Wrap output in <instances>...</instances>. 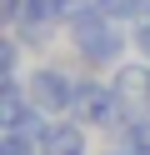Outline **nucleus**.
I'll list each match as a JSON object with an SVG mask.
<instances>
[{
  "mask_svg": "<svg viewBox=\"0 0 150 155\" xmlns=\"http://www.w3.org/2000/svg\"><path fill=\"white\" fill-rule=\"evenodd\" d=\"M75 80H80V75H70L65 65H55V60H40V65H30V70H25L30 100H35L50 120L70 115V105H75Z\"/></svg>",
  "mask_w": 150,
  "mask_h": 155,
  "instance_id": "3",
  "label": "nucleus"
},
{
  "mask_svg": "<svg viewBox=\"0 0 150 155\" xmlns=\"http://www.w3.org/2000/svg\"><path fill=\"white\" fill-rule=\"evenodd\" d=\"M55 25H60V20H20L10 35H15L25 50H50V40H55Z\"/></svg>",
  "mask_w": 150,
  "mask_h": 155,
  "instance_id": "6",
  "label": "nucleus"
},
{
  "mask_svg": "<svg viewBox=\"0 0 150 155\" xmlns=\"http://www.w3.org/2000/svg\"><path fill=\"white\" fill-rule=\"evenodd\" d=\"M95 10L110 15V20H120V25H135L140 10H145V0H95Z\"/></svg>",
  "mask_w": 150,
  "mask_h": 155,
  "instance_id": "8",
  "label": "nucleus"
},
{
  "mask_svg": "<svg viewBox=\"0 0 150 155\" xmlns=\"http://www.w3.org/2000/svg\"><path fill=\"white\" fill-rule=\"evenodd\" d=\"M50 10H55V20H60V25H75L80 15L95 10V0H50Z\"/></svg>",
  "mask_w": 150,
  "mask_h": 155,
  "instance_id": "9",
  "label": "nucleus"
},
{
  "mask_svg": "<svg viewBox=\"0 0 150 155\" xmlns=\"http://www.w3.org/2000/svg\"><path fill=\"white\" fill-rule=\"evenodd\" d=\"M20 50H25V45L5 30V40H0V75H20Z\"/></svg>",
  "mask_w": 150,
  "mask_h": 155,
  "instance_id": "10",
  "label": "nucleus"
},
{
  "mask_svg": "<svg viewBox=\"0 0 150 155\" xmlns=\"http://www.w3.org/2000/svg\"><path fill=\"white\" fill-rule=\"evenodd\" d=\"M85 150H90V130L75 120V115L50 120L45 140H40V155H85Z\"/></svg>",
  "mask_w": 150,
  "mask_h": 155,
  "instance_id": "5",
  "label": "nucleus"
},
{
  "mask_svg": "<svg viewBox=\"0 0 150 155\" xmlns=\"http://www.w3.org/2000/svg\"><path fill=\"white\" fill-rule=\"evenodd\" d=\"M130 40H135V50L150 60V20H135V30H130Z\"/></svg>",
  "mask_w": 150,
  "mask_h": 155,
  "instance_id": "12",
  "label": "nucleus"
},
{
  "mask_svg": "<svg viewBox=\"0 0 150 155\" xmlns=\"http://www.w3.org/2000/svg\"><path fill=\"white\" fill-rule=\"evenodd\" d=\"M70 115H75L85 130H105V135H120L130 125V115H125V105H120L110 75H100V70H90V75L75 80V105H70Z\"/></svg>",
  "mask_w": 150,
  "mask_h": 155,
  "instance_id": "2",
  "label": "nucleus"
},
{
  "mask_svg": "<svg viewBox=\"0 0 150 155\" xmlns=\"http://www.w3.org/2000/svg\"><path fill=\"white\" fill-rule=\"evenodd\" d=\"M105 155H135V150H125V145H115V150H105Z\"/></svg>",
  "mask_w": 150,
  "mask_h": 155,
  "instance_id": "13",
  "label": "nucleus"
},
{
  "mask_svg": "<svg viewBox=\"0 0 150 155\" xmlns=\"http://www.w3.org/2000/svg\"><path fill=\"white\" fill-rule=\"evenodd\" d=\"M115 145H125V150H135V155H150V115H140V120H130L125 130L115 135Z\"/></svg>",
  "mask_w": 150,
  "mask_h": 155,
  "instance_id": "7",
  "label": "nucleus"
},
{
  "mask_svg": "<svg viewBox=\"0 0 150 155\" xmlns=\"http://www.w3.org/2000/svg\"><path fill=\"white\" fill-rule=\"evenodd\" d=\"M70 30V45H75V55L90 65V70H115L120 60H130V30L120 20H110V15H100V10H90V15H80L75 25H65Z\"/></svg>",
  "mask_w": 150,
  "mask_h": 155,
  "instance_id": "1",
  "label": "nucleus"
},
{
  "mask_svg": "<svg viewBox=\"0 0 150 155\" xmlns=\"http://www.w3.org/2000/svg\"><path fill=\"white\" fill-rule=\"evenodd\" d=\"M110 85H115V95H120V105H125L130 120L150 115V60H145V55L120 60L115 70H110Z\"/></svg>",
  "mask_w": 150,
  "mask_h": 155,
  "instance_id": "4",
  "label": "nucleus"
},
{
  "mask_svg": "<svg viewBox=\"0 0 150 155\" xmlns=\"http://www.w3.org/2000/svg\"><path fill=\"white\" fill-rule=\"evenodd\" d=\"M20 15H25V0H0V25H5V30H15Z\"/></svg>",
  "mask_w": 150,
  "mask_h": 155,
  "instance_id": "11",
  "label": "nucleus"
}]
</instances>
